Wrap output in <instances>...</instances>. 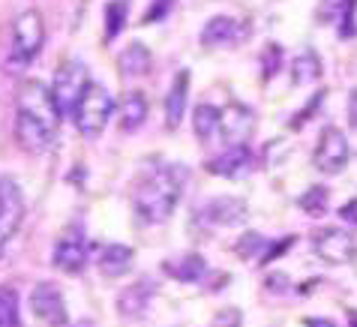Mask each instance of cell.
<instances>
[{"label": "cell", "mask_w": 357, "mask_h": 327, "mask_svg": "<svg viewBox=\"0 0 357 327\" xmlns=\"http://www.w3.org/2000/svg\"><path fill=\"white\" fill-rule=\"evenodd\" d=\"M183 168L181 165H162L151 172L138 183L135 192V213L144 222H165L174 213L177 201H181V190H183Z\"/></svg>", "instance_id": "cell-1"}, {"label": "cell", "mask_w": 357, "mask_h": 327, "mask_svg": "<svg viewBox=\"0 0 357 327\" xmlns=\"http://www.w3.org/2000/svg\"><path fill=\"white\" fill-rule=\"evenodd\" d=\"M18 121H27L45 130L48 135H57V126H61V112H57V102L52 96V87L43 82H24L22 91H18V108H15Z\"/></svg>", "instance_id": "cell-2"}, {"label": "cell", "mask_w": 357, "mask_h": 327, "mask_svg": "<svg viewBox=\"0 0 357 327\" xmlns=\"http://www.w3.org/2000/svg\"><path fill=\"white\" fill-rule=\"evenodd\" d=\"M112 112H114L112 93L102 84L87 82V87L82 91V96H78V102L73 108V121L84 138H96V135H102L108 121H112Z\"/></svg>", "instance_id": "cell-3"}, {"label": "cell", "mask_w": 357, "mask_h": 327, "mask_svg": "<svg viewBox=\"0 0 357 327\" xmlns=\"http://www.w3.org/2000/svg\"><path fill=\"white\" fill-rule=\"evenodd\" d=\"M45 43V22L36 9H27L15 18L13 24V61L15 63H31Z\"/></svg>", "instance_id": "cell-4"}, {"label": "cell", "mask_w": 357, "mask_h": 327, "mask_svg": "<svg viewBox=\"0 0 357 327\" xmlns=\"http://www.w3.org/2000/svg\"><path fill=\"white\" fill-rule=\"evenodd\" d=\"M87 69L84 63L78 61H63L61 69L54 73V84H52V96L57 102V112H61V117L73 114V108L78 102V96H82V91L87 87Z\"/></svg>", "instance_id": "cell-5"}, {"label": "cell", "mask_w": 357, "mask_h": 327, "mask_svg": "<svg viewBox=\"0 0 357 327\" xmlns=\"http://www.w3.org/2000/svg\"><path fill=\"white\" fill-rule=\"evenodd\" d=\"M312 162L321 174H340L345 165H349V138L342 135V130L336 126H324L319 147L312 153Z\"/></svg>", "instance_id": "cell-6"}, {"label": "cell", "mask_w": 357, "mask_h": 327, "mask_svg": "<svg viewBox=\"0 0 357 327\" xmlns=\"http://www.w3.org/2000/svg\"><path fill=\"white\" fill-rule=\"evenodd\" d=\"M22 220H24V195H22V190H18L15 181L0 177V252H3L6 243L15 237Z\"/></svg>", "instance_id": "cell-7"}, {"label": "cell", "mask_w": 357, "mask_h": 327, "mask_svg": "<svg viewBox=\"0 0 357 327\" xmlns=\"http://www.w3.org/2000/svg\"><path fill=\"white\" fill-rule=\"evenodd\" d=\"M54 267L61 273H82L84 264H87V241H84V231L73 225V229H66L61 237H57L54 243V255H52Z\"/></svg>", "instance_id": "cell-8"}, {"label": "cell", "mask_w": 357, "mask_h": 327, "mask_svg": "<svg viewBox=\"0 0 357 327\" xmlns=\"http://www.w3.org/2000/svg\"><path fill=\"white\" fill-rule=\"evenodd\" d=\"M250 39V24L231 15H213L202 27V45L207 48H231Z\"/></svg>", "instance_id": "cell-9"}, {"label": "cell", "mask_w": 357, "mask_h": 327, "mask_svg": "<svg viewBox=\"0 0 357 327\" xmlns=\"http://www.w3.org/2000/svg\"><path fill=\"white\" fill-rule=\"evenodd\" d=\"M31 310L43 324L61 327L66 324V301L54 282H39L31 291Z\"/></svg>", "instance_id": "cell-10"}, {"label": "cell", "mask_w": 357, "mask_h": 327, "mask_svg": "<svg viewBox=\"0 0 357 327\" xmlns=\"http://www.w3.org/2000/svg\"><path fill=\"white\" fill-rule=\"evenodd\" d=\"M315 252L327 264H349L357 255V243L349 231L342 229H324L315 234Z\"/></svg>", "instance_id": "cell-11"}, {"label": "cell", "mask_w": 357, "mask_h": 327, "mask_svg": "<svg viewBox=\"0 0 357 327\" xmlns=\"http://www.w3.org/2000/svg\"><path fill=\"white\" fill-rule=\"evenodd\" d=\"M207 174H216V177H228V181H234V177H246L255 168V156L246 144H231L228 151H222L220 156H213V160L204 162Z\"/></svg>", "instance_id": "cell-12"}, {"label": "cell", "mask_w": 357, "mask_h": 327, "mask_svg": "<svg viewBox=\"0 0 357 327\" xmlns=\"http://www.w3.org/2000/svg\"><path fill=\"white\" fill-rule=\"evenodd\" d=\"M202 220L211 222V225H237L243 222L250 211H246V201L243 198H234V195H220V198H211V201L202 204Z\"/></svg>", "instance_id": "cell-13"}, {"label": "cell", "mask_w": 357, "mask_h": 327, "mask_svg": "<svg viewBox=\"0 0 357 327\" xmlns=\"http://www.w3.org/2000/svg\"><path fill=\"white\" fill-rule=\"evenodd\" d=\"M252 126H255V117H252L250 108L241 105V102H231L220 112V132H222L225 142L243 144V138L252 132Z\"/></svg>", "instance_id": "cell-14"}, {"label": "cell", "mask_w": 357, "mask_h": 327, "mask_svg": "<svg viewBox=\"0 0 357 327\" xmlns=\"http://www.w3.org/2000/svg\"><path fill=\"white\" fill-rule=\"evenodd\" d=\"M186 96H190V69H181V73L174 75L172 87H168V96H165V126L168 130H177V126L183 123Z\"/></svg>", "instance_id": "cell-15"}, {"label": "cell", "mask_w": 357, "mask_h": 327, "mask_svg": "<svg viewBox=\"0 0 357 327\" xmlns=\"http://www.w3.org/2000/svg\"><path fill=\"white\" fill-rule=\"evenodd\" d=\"M153 294H156V289H153L151 280H138L135 285L121 291V297H117V310H121V315H126V319H142L144 310L153 301Z\"/></svg>", "instance_id": "cell-16"}, {"label": "cell", "mask_w": 357, "mask_h": 327, "mask_svg": "<svg viewBox=\"0 0 357 327\" xmlns=\"http://www.w3.org/2000/svg\"><path fill=\"white\" fill-rule=\"evenodd\" d=\"M132 250L130 246H123V243H108L102 252H99V273L105 276V280H121L123 273H130L132 271Z\"/></svg>", "instance_id": "cell-17"}, {"label": "cell", "mask_w": 357, "mask_h": 327, "mask_svg": "<svg viewBox=\"0 0 357 327\" xmlns=\"http://www.w3.org/2000/svg\"><path fill=\"white\" fill-rule=\"evenodd\" d=\"M204 271H207V264H204L202 255H195V252L162 261V273L172 276V280H177V282H195V280L204 276Z\"/></svg>", "instance_id": "cell-18"}, {"label": "cell", "mask_w": 357, "mask_h": 327, "mask_svg": "<svg viewBox=\"0 0 357 327\" xmlns=\"http://www.w3.org/2000/svg\"><path fill=\"white\" fill-rule=\"evenodd\" d=\"M151 63H153V57L147 52V45L142 43L126 45L121 57H117V66H121L123 75H144V73H151Z\"/></svg>", "instance_id": "cell-19"}, {"label": "cell", "mask_w": 357, "mask_h": 327, "mask_svg": "<svg viewBox=\"0 0 357 327\" xmlns=\"http://www.w3.org/2000/svg\"><path fill=\"white\" fill-rule=\"evenodd\" d=\"M144 121H147V99H144V93H138V91L126 93L123 102H121V130L132 132Z\"/></svg>", "instance_id": "cell-20"}, {"label": "cell", "mask_w": 357, "mask_h": 327, "mask_svg": "<svg viewBox=\"0 0 357 327\" xmlns=\"http://www.w3.org/2000/svg\"><path fill=\"white\" fill-rule=\"evenodd\" d=\"M234 252L241 255L243 261H267V255H271V241L261 237V234H255V231H250V234H243L241 241H237Z\"/></svg>", "instance_id": "cell-21"}, {"label": "cell", "mask_w": 357, "mask_h": 327, "mask_svg": "<svg viewBox=\"0 0 357 327\" xmlns=\"http://www.w3.org/2000/svg\"><path fill=\"white\" fill-rule=\"evenodd\" d=\"M192 130H195V135L202 138V142H207L211 135H216L220 132V108L202 102L195 108V114H192Z\"/></svg>", "instance_id": "cell-22"}, {"label": "cell", "mask_w": 357, "mask_h": 327, "mask_svg": "<svg viewBox=\"0 0 357 327\" xmlns=\"http://www.w3.org/2000/svg\"><path fill=\"white\" fill-rule=\"evenodd\" d=\"M22 306L13 285H0V327H22Z\"/></svg>", "instance_id": "cell-23"}, {"label": "cell", "mask_w": 357, "mask_h": 327, "mask_svg": "<svg viewBox=\"0 0 357 327\" xmlns=\"http://www.w3.org/2000/svg\"><path fill=\"white\" fill-rule=\"evenodd\" d=\"M126 13H130V0H112L105 6V39H114L123 31Z\"/></svg>", "instance_id": "cell-24"}, {"label": "cell", "mask_w": 357, "mask_h": 327, "mask_svg": "<svg viewBox=\"0 0 357 327\" xmlns=\"http://www.w3.org/2000/svg\"><path fill=\"white\" fill-rule=\"evenodd\" d=\"M331 6H333V22L340 24V33L342 36L357 33V24H351L357 13V0H331Z\"/></svg>", "instance_id": "cell-25"}, {"label": "cell", "mask_w": 357, "mask_h": 327, "mask_svg": "<svg viewBox=\"0 0 357 327\" xmlns=\"http://www.w3.org/2000/svg\"><path fill=\"white\" fill-rule=\"evenodd\" d=\"M294 73H291V78H294V84H303V82H315V78L321 75V63H319V57H315V52H303L301 57L294 61Z\"/></svg>", "instance_id": "cell-26"}, {"label": "cell", "mask_w": 357, "mask_h": 327, "mask_svg": "<svg viewBox=\"0 0 357 327\" xmlns=\"http://www.w3.org/2000/svg\"><path fill=\"white\" fill-rule=\"evenodd\" d=\"M301 207L310 216H321L327 211V190L324 186H310V190L301 195Z\"/></svg>", "instance_id": "cell-27"}, {"label": "cell", "mask_w": 357, "mask_h": 327, "mask_svg": "<svg viewBox=\"0 0 357 327\" xmlns=\"http://www.w3.org/2000/svg\"><path fill=\"white\" fill-rule=\"evenodd\" d=\"M168 6H172V0H156L153 9L144 15V24H153V22H156V15H165V13H168Z\"/></svg>", "instance_id": "cell-28"}, {"label": "cell", "mask_w": 357, "mask_h": 327, "mask_svg": "<svg viewBox=\"0 0 357 327\" xmlns=\"http://www.w3.org/2000/svg\"><path fill=\"white\" fill-rule=\"evenodd\" d=\"M342 220H349V222H357V201H349L342 207Z\"/></svg>", "instance_id": "cell-29"}, {"label": "cell", "mask_w": 357, "mask_h": 327, "mask_svg": "<svg viewBox=\"0 0 357 327\" xmlns=\"http://www.w3.org/2000/svg\"><path fill=\"white\" fill-rule=\"evenodd\" d=\"M306 327H336V324L327 319H306Z\"/></svg>", "instance_id": "cell-30"}, {"label": "cell", "mask_w": 357, "mask_h": 327, "mask_svg": "<svg viewBox=\"0 0 357 327\" xmlns=\"http://www.w3.org/2000/svg\"><path fill=\"white\" fill-rule=\"evenodd\" d=\"M351 327H357V315H351Z\"/></svg>", "instance_id": "cell-31"}]
</instances>
